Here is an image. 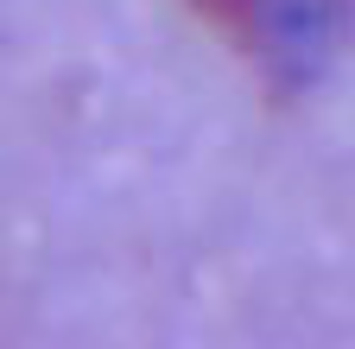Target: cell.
I'll return each mask as SVG.
<instances>
[{
	"instance_id": "cell-1",
	"label": "cell",
	"mask_w": 355,
	"mask_h": 349,
	"mask_svg": "<svg viewBox=\"0 0 355 349\" xmlns=\"http://www.w3.org/2000/svg\"><path fill=\"white\" fill-rule=\"evenodd\" d=\"M191 7L260 64L279 96H304L355 26V0H191Z\"/></svg>"
}]
</instances>
